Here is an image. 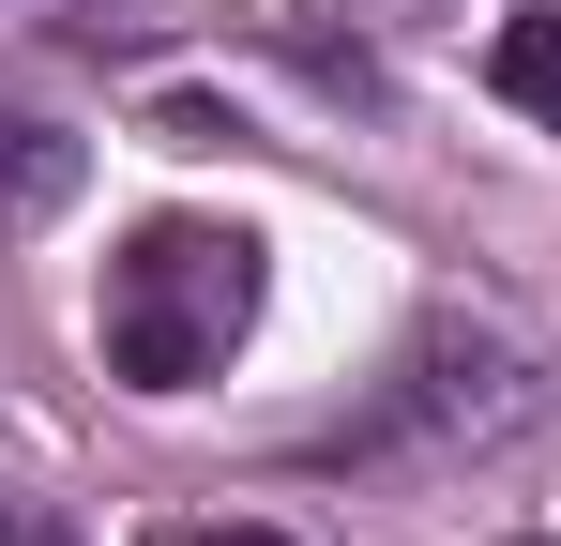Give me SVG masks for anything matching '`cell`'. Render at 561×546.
<instances>
[{"label":"cell","mask_w":561,"mask_h":546,"mask_svg":"<svg viewBox=\"0 0 561 546\" xmlns=\"http://www.w3.org/2000/svg\"><path fill=\"white\" fill-rule=\"evenodd\" d=\"M243 319H259V243L243 228H137L122 259H106V364L137 379V395H197L213 364L243 350Z\"/></svg>","instance_id":"1"},{"label":"cell","mask_w":561,"mask_h":546,"mask_svg":"<svg viewBox=\"0 0 561 546\" xmlns=\"http://www.w3.org/2000/svg\"><path fill=\"white\" fill-rule=\"evenodd\" d=\"M485 77L516 91V106H531V122H561V15H516V31H501V46H485Z\"/></svg>","instance_id":"2"},{"label":"cell","mask_w":561,"mask_h":546,"mask_svg":"<svg viewBox=\"0 0 561 546\" xmlns=\"http://www.w3.org/2000/svg\"><path fill=\"white\" fill-rule=\"evenodd\" d=\"M168 546H288V532H168Z\"/></svg>","instance_id":"3"},{"label":"cell","mask_w":561,"mask_h":546,"mask_svg":"<svg viewBox=\"0 0 561 546\" xmlns=\"http://www.w3.org/2000/svg\"><path fill=\"white\" fill-rule=\"evenodd\" d=\"M547 546H561V532H547Z\"/></svg>","instance_id":"4"}]
</instances>
